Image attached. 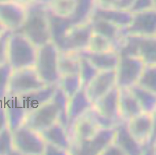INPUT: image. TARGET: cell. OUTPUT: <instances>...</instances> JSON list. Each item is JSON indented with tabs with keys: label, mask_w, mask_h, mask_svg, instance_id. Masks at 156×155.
<instances>
[{
	"label": "cell",
	"mask_w": 156,
	"mask_h": 155,
	"mask_svg": "<svg viewBox=\"0 0 156 155\" xmlns=\"http://www.w3.org/2000/svg\"><path fill=\"white\" fill-rule=\"evenodd\" d=\"M15 31L23 33L37 48L51 41L46 5L38 1L27 5L24 22Z\"/></svg>",
	"instance_id": "1"
},
{
	"label": "cell",
	"mask_w": 156,
	"mask_h": 155,
	"mask_svg": "<svg viewBox=\"0 0 156 155\" xmlns=\"http://www.w3.org/2000/svg\"><path fill=\"white\" fill-rule=\"evenodd\" d=\"M37 48L23 33L12 31L8 42L7 62L12 69L34 67Z\"/></svg>",
	"instance_id": "2"
},
{
	"label": "cell",
	"mask_w": 156,
	"mask_h": 155,
	"mask_svg": "<svg viewBox=\"0 0 156 155\" xmlns=\"http://www.w3.org/2000/svg\"><path fill=\"white\" fill-rule=\"evenodd\" d=\"M58 54L59 50L52 41L37 48L34 67L46 85L58 84L61 77L58 71Z\"/></svg>",
	"instance_id": "3"
},
{
	"label": "cell",
	"mask_w": 156,
	"mask_h": 155,
	"mask_svg": "<svg viewBox=\"0 0 156 155\" xmlns=\"http://www.w3.org/2000/svg\"><path fill=\"white\" fill-rule=\"evenodd\" d=\"M118 52L139 57L145 65H156V35L126 36L122 38Z\"/></svg>",
	"instance_id": "4"
},
{
	"label": "cell",
	"mask_w": 156,
	"mask_h": 155,
	"mask_svg": "<svg viewBox=\"0 0 156 155\" xmlns=\"http://www.w3.org/2000/svg\"><path fill=\"white\" fill-rule=\"evenodd\" d=\"M44 86L34 67L15 69L11 74L7 97H20Z\"/></svg>",
	"instance_id": "5"
},
{
	"label": "cell",
	"mask_w": 156,
	"mask_h": 155,
	"mask_svg": "<svg viewBox=\"0 0 156 155\" xmlns=\"http://www.w3.org/2000/svg\"><path fill=\"white\" fill-rule=\"evenodd\" d=\"M12 132L14 150L17 154H44L45 141L41 133L22 125Z\"/></svg>",
	"instance_id": "6"
},
{
	"label": "cell",
	"mask_w": 156,
	"mask_h": 155,
	"mask_svg": "<svg viewBox=\"0 0 156 155\" xmlns=\"http://www.w3.org/2000/svg\"><path fill=\"white\" fill-rule=\"evenodd\" d=\"M144 65L145 64L139 57L119 54V62L115 69L116 86L119 88H129L136 84Z\"/></svg>",
	"instance_id": "7"
},
{
	"label": "cell",
	"mask_w": 156,
	"mask_h": 155,
	"mask_svg": "<svg viewBox=\"0 0 156 155\" xmlns=\"http://www.w3.org/2000/svg\"><path fill=\"white\" fill-rule=\"evenodd\" d=\"M156 35V10L154 9L133 13L132 20L125 28L120 29L121 38L126 36Z\"/></svg>",
	"instance_id": "8"
},
{
	"label": "cell",
	"mask_w": 156,
	"mask_h": 155,
	"mask_svg": "<svg viewBox=\"0 0 156 155\" xmlns=\"http://www.w3.org/2000/svg\"><path fill=\"white\" fill-rule=\"evenodd\" d=\"M59 113L52 100L30 111L25 120V126L41 132L58 122Z\"/></svg>",
	"instance_id": "9"
},
{
	"label": "cell",
	"mask_w": 156,
	"mask_h": 155,
	"mask_svg": "<svg viewBox=\"0 0 156 155\" xmlns=\"http://www.w3.org/2000/svg\"><path fill=\"white\" fill-rule=\"evenodd\" d=\"M92 33L90 20L81 24L73 25L66 33L59 51L77 52L87 49Z\"/></svg>",
	"instance_id": "10"
},
{
	"label": "cell",
	"mask_w": 156,
	"mask_h": 155,
	"mask_svg": "<svg viewBox=\"0 0 156 155\" xmlns=\"http://www.w3.org/2000/svg\"><path fill=\"white\" fill-rule=\"evenodd\" d=\"M27 15V6L14 0L0 2V22L5 29L12 31L23 25Z\"/></svg>",
	"instance_id": "11"
},
{
	"label": "cell",
	"mask_w": 156,
	"mask_h": 155,
	"mask_svg": "<svg viewBox=\"0 0 156 155\" xmlns=\"http://www.w3.org/2000/svg\"><path fill=\"white\" fill-rule=\"evenodd\" d=\"M115 126L99 128L90 140L77 145V153L80 154H101L103 150L114 143Z\"/></svg>",
	"instance_id": "12"
},
{
	"label": "cell",
	"mask_w": 156,
	"mask_h": 155,
	"mask_svg": "<svg viewBox=\"0 0 156 155\" xmlns=\"http://www.w3.org/2000/svg\"><path fill=\"white\" fill-rule=\"evenodd\" d=\"M116 86V73L114 70L99 71L85 88L86 93L94 104L100 97L105 95Z\"/></svg>",
	"instance_id": "13"
},
{
	"label": "cell",
	"mask_w": 156,
	"mask_h": 155,
	"mask_svg": "<svg viewBox=\"0 0 156 155\" xmlns=\"http://www.w3.org/2000/svg\"><path fill=\"white\" fill-rule=\"evenodd\" d=\"M79 57L85 58L98 71L114 70L119 62V54L117 50L107 51H92L82 50L76 52Z\"/></svg>",
	"instance_id": "14"
},
{
	"label": "cell",
	"mask_w": 156,
	"mask_h": 155,
	"mask_svg": "<svg viewBox=\"0 0 156 155\" xmlns=\"http://www.w3.org/2000/svg\"><path fill=\"white\" fill-rule=\"evenodd\" d=\"M119 87L114 86L93 104V108L95 111L115 122L122 120L119 113Z\"/></svg>",
	"instance_id": "15"
},
{
	"label": "cell",
	"mask_w": 156,
	"mask_h": 155,
	"mask_svg": "<svg viewBox=\"0 0 156 155\" xmlns=\"http://www.w3.org/2000/svg\"><path fill=\"white\" fill-rule=\"evenodd\" d=\"M93 107L92 102L87 97L85 88L78 90L72 97L69 98L68 102V132H70L71 128L78 118L86 114Z\"/></svg>",
	"instance_id": "16"
},
{
	"label": "cell",
	"mask_w": 156,
	"mask_h": 155,
	"mask_svg": "<svg viewBox=\"0 0 156 155\" xmlns=\"http://www.w3.org/2000/svg\"><path fill=\"white\" fill-rule=\"evenodd\" d=\"M114 143L120 148L125 154L139 155L143 153V147L133 138L127 127V122L121 120L115 125Z\"/></svg>",
	"instance_id": "17"
},
{
	"label": "cell",
	"mask_w": 156,
	"mask_h": 155,
	"mask_svg": "<svg viewBox=\"0 0 156 155\" xmlns=\"http://www.w3.org/2000/svg\"><path fill=\"white\" fill-rule=\"evenodd\" d=\"M7 117V126L11 131L24 125L29 111L19 97H9L4 101Z\"/></svg>",
	"instance_id": "18"
},
{
	"label": "cell",
	"mask_w": 156,
	"mask_h": 155,
	"mask_svg": "<svg viewBox=\"0 0 156 155\" xmlns=\"http://www.w3.org/2000/svg\"><path fill=\"white\" fill-rule=\"evenodd\" d=\"M152 116L150 113L142 112L127 121V127L138 143L143 146L148 140L151 130Z\"/></svg>",
	"instance_id": "19"
},
{
	"label": "cell",
	"mask_w": 156,
	"mask_h": 155,
	"mask_svg": "<svg viewBox=\"0 0 156 155\" xmlns=\"http://www.w3.org/2000/svg\"><path fill=\"white\" fill-rule=\"evenodd\" d=\"M40 133L45 143L58 146L68 153L71 152L72 144L69 135L66 128L59 122H55Z\"/></svg>",
	"instance_id": "20"
},
{
	"label": "cell",
	"mask_w": 156,
	"mask_h": 155,
	"mask_svg": "<svg viewBox=\"0 0 156 155\" xmlns=\"http://www.w3.org/2000/svg\"><path fill=\"white\" fill-rule=\"evenodd\" d=\"M48 13L49 18L51 40L55 44L57 48L60 50L66 33L73 24L71 22L69 17L58 16L51 12L48 9Z\"/></svg>",
	"instance_id": "21"
},
{
	"label": "cell",
	"mask_w": 156,
	"mask_h": 155,
	"mask_svg": "<svg viewBox=\"0 0 156 155\" xmlns=\"http://www.w3.org/2000/svg\"><path fill=\"white\" fill-rule=\"evenodd\" d=\"M92 16L100 18L115 25L120 29L125 28L130 23L133 13L129 10H122L115 8L94 7Z\"/></svg>",
	"instance_id": "22"
},
{
	"label": "cell",
	"mask_w": 156,
	"mask_h": 155,
	"mask_svg": "<svg viewBox=\"0 0 156 155\" xmlns=\"http://www.w3.org/2000/svg\"><path fill=\"white\" fill-rule=\"evenodd\" d=\"M119 113L123 121L129 120L142 113L141 107L129 88H119Z\"/></svg>",
	"instance_id": "23"
},
{
	"label": "cell",
	"mask_w": 156,
	"mask_h": 155,
	"mask_svg": "<svg viewBox=\"0 0 156 155\" xmlns=\"http://www.w3.org/2000/svg\"><path fill=\"white\" fill-rule=\"evenodd\" d=\"M57 85H46L19 97L30 111L51 101Z\"/></svg>",
	"instance_id": "24"
},
{
	"label": "cell",
	"mask_w": 156,
	"mask_h": 155,
	"mask_svg": "<svg viewBox=\"0 0 156 155\" xmlns=\"http://www.w3.org/2000/svg\"><path fill=\"white\" fill-rule=\"evenodd\" d=\"M98 129L99 128L96 125L95 122L86 113L84 115L78 118L74 122L71 128L69 135L70 133L73 134L76 144L78 145L90 140Z\"/></svg>",
	"instance_id": "25"
},
{
	"label": "cell",
	"mask_w": 156,
	"mask_h": 155,
	"mask_svg": "<svg viewBox=\"0 0 156 155\" xmlns=\"http://www.w3.org/2000/svg\"><path fill=\"white\" fill-rule=\"evenodd\" d=\"M90 22L92 26L93 33H98L108 39L116 46L117 51H118L119 43L122 40L120 37V28L106 20L95 17V16H91Z\"/></svg>",
	"instance_id": "26"
},
{
	"label": "cell",
	"mask_w": 156,
	"mask_h": 155,
	"mask_svg": "<svg viewBox=\"0 0 156 155\" xmlns=\"http://www.w3.org/2000/svg\"><path fill=\"white\" fill-rule=\"evenodd\" d=\"M95 7L94 0H76L74 10L69 16L73 25L81 24L89 21Z\"/></svg>",
	"instance_id": "27"
},
{
	"label": "cell",
	"mask_w": 156,
	"mask_h": 155,
	"mask_svg": "<svg viewBox=\"0 0 156 155\" xmlns=\"http://www.w3.org/2000/svg\"><path fill=\"white\" fill-rule=\"evenodd\" d=\"M58 71L60 76L72 75V74H79L80 58L76 52L59 51Z\"/></svg>",
	"instance_id": "28"
},
{
	"label": "cell",
	"mask_w": 156,
	"mask_h": 155,
	"mask_svg": "<svg viewBox=\"0 0 156 155\" xmlns=\"http://www.w3.org/2000/svg\"><path fill=\"white\" fill-rule=\"evenodd\" d=\"M129 89L138 101L143 112L151 114L154 111L156 108L155 93L143 88L138 84L133 85Z\"/></svg>",
	"instance_id": "29"
},
{
	"label": "cell",
	"mask_w": 156,
	"mask_h": 155,
	"mask_svg": "<svg viewBox=\"0 0 156 155\" xmlns=\"http://www.w3.org/2000/svg\"><path fill=\"white\" fill-rule=\"evenodd\" d=\"M51 100L55 104L58 108V113H59V118L58 122H60L62 125L68 131V117H67V110H68V102H69V97L64 93L62 89L61 88L59 85H57L55 87V92H54L53 97ZM69 133V132H68Z\"/></svg>",
	"instance_id": "30"
},
{
	"label": "cell",
	"mask_w": 156,
	"mask_h": 155,
	"mask_svg": "<svg viewBox=\"0 0 156 155\" xmlns=\"http://www.w3.org/2000/svg\"><path fill=\"white\" fill-rule=\"evenodd\" d=\"M156 94V65H145L137 83Z\"/></svg>",
	"instance_id": "31"
},
{
	"label": "cell",
	"mask_w": 156,
	"mask_h": 155,
	"mask_svg": "<svg viewBox=\"0 0 156 155\" xmlns=\"http://www.w3.org/2000/svg\"><path fill=\"white\" fill-rule=\"evenodd\" d=\"M76 0H51L45 5L55 14L69 17L74 10Z\"/></svg>",
	"instance_id": "32"
},
{
	"label": "cell",
	"mask_w": 156,
	"mask_h": 155,
	"mask_svg": "<svg viewBox=\"0 0 156 155\" xmlns=\"http://www.w3.org/2000/svg\"><path fill=\"white\" fill-rule=\"evenodd\" d=\"M58 85L66 93V95L70 98L81 88L80 76L79 74H72L61 76Z\"/></svg>",
	"instance_id": "33"
},
{
	"label": "cell",
	"mask_w": 156,
	"mask_h": 155,
	"mask_svg": "<svg viewBox=\"0 0 156 155\" xmlns=\"http://www.w3.org/2000/svg\"><path fill=\"white\" fill-rule=\"evenodd\" d=\"M80 58V71L79 76L81 82V87L86 88L90 81L95 77V76L99 71L96 69L94 65H92L85 58Z\"/></svg>",
	"instance_id": "34"
},
{
	"label": "cell",
	"mask_w": 156,
	"mask_h": 155,
	"mask_svg": "<svg viewBox=\"0 0 156 155\" xmlns=\"http://www.w3.org/2000/svg\"><path fill=\"white\" fill-rule=\"evenodd\" d=\"M87 49L92 51H107L111 50H117V48L116 46L108 39L98 33H92L88 48Z\"/></svg>",
	"instance_id": "35"
},
{
	"label": "cell",
	"mask_w": 156,
	"mask_h": 155,
	"mask_svg": "<svg viewBox=\"0 0 156 155\" xmlns=\"http://www.w3.org/2000/svg\"><path fill=\"white\" fill-rule=\"evenodd\" d=\"M12 68L8 62L0 65V101H5L7 98L9 80Z\"/></svg>",
	"instance_id": "36"
},
{
	"label": "cell",
	"mask_w": 156,
	"mask_h": 155,
	"mask_svg": "<svg viewBox=\"0 0 156 155\" xmlns=\"http://www.w3.org/2000/svg\"><path fill=\"white\" fill-rule=\"evenodd\" d=\"M16 153L13 146L12 132L9 127L0 131V155H10Z\"/></svg>",
	"instance_id": "37"
},
{
	"label": "cell",
	"mask_w": 156,
	"mask_h": 155,
	"mask_svg": "<svg viewBox=\"0 0 156 155\" xmlns=\"http://www.w3.org/2000/svg\"><path fill=\"white\" fill-rule=\"evenodd\" d=\"M87 114L95 122L98 128H111V127H114L118 123V122H113L112 120L108 119V118L101 115L97 111H95L93 108V107L87 111Z\"/></svg>",
	"instance_id": "38"
},
{
	"label": "cell",
	"mask_w": 156,
	"mask_h": 155,
	"mask_svg": "<svg viewBox=\"0 0 156 155\" xmlns=\"http://www.w3.org/2000/svg\"><path fill=\"white\" fill-rule=\"evenodd\" d=\"M152 116V124H151V130L150 133L148 140L147 143H144L142 147H143V153H154L153 149H154V145L156 143V108L154 111L151 113Z\"/></svg>",
	"instance_id": "39"
},
{
	"label": "cell",
	"mask_w": 156,
	"mask_h": 155,
	"mask_svg": "<svg viewBox=\"0 0 156 155\" xmlns=\"http://www.w3.org/2000/svg\"><path fill=\"white\" fill-rule=\"evenodd\" d=\"M12 32V30L5 29L0 34V65L7 62L8 42Z\"/></svg>",
	"instance_id": "40"
},
{
	"label": "cell",
	"mask_w": 156,
	"mask_h": 155,
	"mask_svg": "<svg viewBox=\"0 0 156 155\" xmlns=\"http://www.w3.org/2000/svg\"><path fill=\"white\" fill-rule=\"evenodd\" d=\"M153 9L152 0H133L129 11L132 13Z\"/></svg>",
	"instance_id": "41"
},
{
	"label": "cell",
	"mask_w": 156,
	"mask_h": 155,
	"mask_svg": "<svg viewBox=\"0 0 156 155\" xmlns=\"http://www.w3.org/2000/svg\"><path fill=\"white\" fill-rule=\"evenodd\" d=\"M68 152L62 150L61 148L56 146H54L50 143H45V147H44V154L46 155H65L67 154Z\"/></svg>",
	"instance_id": "42"
},
{
	"label": "cell",
	"mask_w": 156,
	"mask_h": 155,
	"mask_svg": "<svg viewBox=\"0 0 156 155\" xmlns=\"http://www.w3.org/2000/svg\"><path fill=\"white\" fill-rule=\"evenodd\" d=\"M102 155H122L125 154L124 152L121 150L119 146H117L115 143H112L111 145L106 147L101 153Z\"/></svg>",
	"instance_id": "43"
},
{
	"label": "cell",
	"mask_w": 156,
	"mask_h": 155,
	"mask_svg": "<svg viewBox=\"0 0 156 155\" xmlns=\"http://www.w3.org/2000/svg\"><path fill=\"white\" fill-rule=\"evenodd\" d=\"M7 127V117L4 101H0V131Z\"/></svg>",
	"instance_id": "44"
},
{
	"label": "cell",
	"mask_w": 156,
	"mask_h": 155,
	"mask_svg": "<svg viewBox=\"0 0 156 155\" xmlns=\"http://www.w3.org/2000/svg\"><path fill=\"white\" fill-rule=\"evenodd\" d=\"M95 6L101 8H115L117 0H94Z\"/></svg>",
	"instance_id": "45"
},
{
	"label": "cell",
	"mask_w": 156,
	"mask_h": 155,
	"mask_svg": "<svg viewBox=\"0 0 156 155\" xmlns=\"http://www.w3.org/2000/svg\"><path fill=\"white\" fill-rule=\"evenodd\" d=\"M14 1L19 2V3L23 4V5H26V6H27V5L33 3V2H36V1H37V0H14Z\"/></svg>",
	"instance_id": "46"
},
{
	"label": "cell",
	"mask_w": 156,
	"mask_h": 155,
	"mask_svg": "<svg viewBox=\"0 0 156 155\" xmlns=\"http://www.w3.org/2000/svg\"><path fill=\"white\" fill-rule=\"evenodd\" d=\"M38 2H41V3L44 4V5H47V4L49 2H51V0H37Z\"/></svg>",
	"instance_id": "47"
},
{
	"label": "cell",
	"mask_w": 156,
	"mask_h": 155,
	"mask_svg": "<svg viewBox=\"0 0 156 155\" xmlns=\"http://www.w3.org/2000/svg\"><path fill=\"white\" fill-rule=\"evenodd\" d=\"M5 30V27H4L3 25L2 24V23L0 22V34H1V33H2V32H3Z\"/></svg>",
	"instance_id": "48"
},
{
	"label": "cell",
	"mask_w": 156,
	"mask_h": 155,
	"mask_svg": "<svg viewBox=\"0 0 156 155\" xmlns=\"http://www.w3.org/2000/svg\"><path fill=\"white\" fill-rule=\"evenodd\" d=\"M153 1V9L156 10V0H152Z\"/></svg>",
	"instance_id": "49"
},
{
	"label": "cell",
	"mask_w": 156,
	"mask_h": 155,
	"mask_svg": "<svg viewBox=\"0 0 156 155\" xmlns=\"http://www.w3.org/2000/svg\"><path fill=\"white\" fill-rule=\"evenodd\" d=\"M153 151H154V154H156V143L154 145V149H153Z\"/></svg>",
	"instance_id": "50"
},
{
	"label": "cell",
	"mask_w": 156,
	"mask_h": 155,
	"mask_svg": "<svg viewBox=\"0 0 156 155\" xmlns=\"http://www.w3.org/2000/svg\"><path fill=\"white\" fill-rule=\"evenodd\" d=\"M6 1H9V0H0V2H6Z\"/></svg>",
	"instance_id": "51"
}]
</instances>
